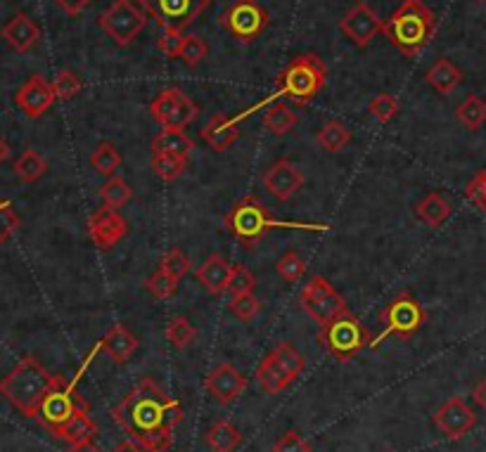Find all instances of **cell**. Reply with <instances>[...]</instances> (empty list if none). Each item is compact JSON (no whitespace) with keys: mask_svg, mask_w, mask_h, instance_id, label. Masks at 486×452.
Returning <instances> with one entry per match:
<instances>
[{"mask_svg":"<svg viewBox=\"0 0 486 452\" xmlns=\"http://www.w3.org/2000/svg\"><path fill=\"white\" fill-rule=\"evenodd\" d=\"M384 323V334L399 336V339H410V336L420 332V327L427 320V313L417 303L416 296H410L408 292H401V294L391 299L380 313Z\"/></svg>","mask_w":486,"mask_h":452,"instance_id":"obj_10","label":"cell"},{"mask_svg":"<svg viewBox=\"0 0 486 452\" xmlns=\"http://www.w3.org/2000/svg\"><path fill=\"white\" fill-rule=\"evenodd\" d=\"M240 130H237V117H226V114H214L209 124L200 130V137L214 152H226L230 144L235 143Z\"/></svg>","mask_w":486,"mask_h":452,"instance_id":"obj_24","label":"cell"},{"mask_svg":"<svg viewBox=\"0 0 486 452\" xmlns=\"http://www.w3.org/2000/svg\"><path fill=\"white\" fill-rule=\"evenodd\" d=\"M67 452H103V450L93 446V443H81V446H71Z\"/></svg>","mask_w":486,"mask_h":452,"instance_id":"obj_54","label":"cell"},{"mask_svg":"<svg viewBox=\"0 0 486 452\" xmlns=\"http://www.w3.org/2000/svg\"><path fill=\"white\" fill-rule=\"evenodd\" d=\"M183 41H185V34H183V31H178V29H167V31L161 34V38H157V48H160L161 55L169 57V60H174V57L181 55Z\"/></svg>","mask_w":486,"mask_h":452,"instance_id":"obj_47","label":"cell"},{"mask_svg":"<svg viewBox=\"0 0 486 452\" xmlns=\"http://www.w3.org/2000/svg\"><path fill=\"white\" fill-rule=\"evenodd\" d=\"M91 166L97 173L111 178L114 171L121 166V154H119V150L111 143H100L91 154Z\"/></svg>","mask_w":486,"mask_h":452,"instance_id":"obj_37","label":"cell"},{"mask_svg":"<svg viewBox=\"0 0 486 452\" xmlns=\"http://www.w3.org/2000/svg\"><path fill=\"white\" fill-rule=\"evenodd\" d=\"M480 3H484V0H480Z\"/></svg>","mask_w":486,"mask_h":452,"instance_id":"obj_56","label":"cell"},{"mask_svg":"<svg viewBox=\"0 0 486 452\" xmlns=\"http://www.w3.org/2000/svg\"><path fill=\"white\" fill-rule=\"evenodd\" d=\"M138 346H140L138 336L133 334L131 329L121 323L111 325V327L107 329V334L103 336V341H100V349H103L117 365L128 363V360L136 356Z\"/></svg>","mask_w":486,"mask_h":452,"instance_id":"obj_20","label":"cell"},{"mask_svg":"<svg viewBox=\"0 0 486 452\" xmlns=\"http://www.w3.org/2000/svg\"><path fill=\"white\" fill-rule=\"evenodd\" d=\"M456 119L467 130H480L486 124V103L480 95H467L456 110Z\"/></svg>","mask_w":486,"mask_h":452,"instance_id":"obj_32","label":"cell"},{"mask_svg":"<svg viewBox=\"0 0 486 452\" xmlns=\"http://www.w3.org/2000/svg\"><path fill=\"white\" fill-rule=\"evenodd\" d=\"M178 282H181L178 277H174V275H169L167 270L157 267V270H154V273L145 280V289L154 296V299L164 301V299H171V296L176 294Z\"/></svg>","mask_w":486,"mask_h":452,"instance_id":"obj_38","label":"cell"},{"mask_svg":"<svg viewBox=\"0 0 486 452\" xmlns=\"http://www.w3.org/2000/svg\"><path fill=\"white\" fill-rule=\"evenodd\" d=\"M185 166H188L185 159L171 157V154H164V152H154L152 154V171L164 183H174V180L181 178L183 173H185Z\"/></svg>","mask_w":486,"mask_h":452,"instance_id":"obj_36","label":"cell"},{"mask_svg":"<svg viewBox=\"0 0 486 452\" xmlns=\"http://www.w3.org/2000/svg\"><path fill=\"white\" fill-rule=\"evenodd\" d=\"M53 90H55L57 100H71V97H77L78 93L84 90V83H81L77 71H71V69H60L55 76V81H53Z\"/></svg>","mask_w":486,"mask_h":452,"instance_id":"obj_40","label":"cell"},{"mask_svg":"<svg viewBox=\"0 0 486 452\" xmlns=\"http://www.w3.org/2000/svg\"><path fill=\"white\" fill-rule=\"evenodd\" d=\"M233 273V266L223 259L221 254H211L200 267H197V282L207 289V294L218 296L228 292V280Z\"/></svg>","mask_w":486,"mask_h":452,"instance_id":"obj_23","label":"cell"},{"mask_svg":"<svg viewBox=\"0 0 486 452\" xmlns=\"http://www.w3.org/2000/svg\"><path fill=\"white\" fill-rule=\"evenodd\" d=\"M304 173L299 171L297 166L292 164L290 159H278L276 164L264 173L266 190L278 199V201H287L304 187Z\"/></svg>","mask_w":486,"mask_h":452,"instance_id":"obj_19","label":"cell"},{"mask_svg":"<svg viewBox=\"0 0 486 452\" xmlns=\"http://www.w3.org/2000/svg\"><path fill=\"white\" fill-rule=\"evenodd\" d=\"M473 398H474V400H477V405H480L482 410L486 412V377L482 379L480 384L474 386V390H473Z\"/></svg>","mask_w":486,"mask_h":452,"instance_id":"obj_52","label":"cell"},{"mask_svg":"<svg viewBox=\"0 0 486 452\" xmlns=\"http://www.w3.org/2000/svg\"><path fill=\"white\" fill-rule=\"evenodd\" d=\"M223 227L235 237L244 249H254L259 240H264L266 234L276 230V227H301V230H325V226H299V223H280L271 216L268 206L261 204L254 194H244L237 204H233L226 218Z\"/></svg>","mask_w":486,"mask_h":452,"instance_id":"obj_4","label":"cell"},{"mask_svg":"<svg viewBox=\"0 0 486 452\" xmlns=\"http://www.w3.org/2000/svg\"><path fill=\"white\" fill-rule=\"evenodd\" d=\"M297 121L299 117L290 110V107H287L285 103L271 104L264 114V126L271 130L273 136H278V137L287 136V133L297 126Z\"/></svg>","mask_w":486,"mask_h":452,"instance_id":"obj_30","label":"cell"},{"mask_svg":"<svg viewBox=\"0 0 486 452\" xmlns=\"http://www.w3.org/2000/svg\"><path fill=\"white\" fill-rule=\"evenodd\" d=\"M55 90H53V83H48L43 78L41 74L29 76L24 86L17 90V95H14V103L20 107L29 119H38L43 117L45 111L53 107L55 103Z\"/></svg>","mask_w":486,"mask_h":452,"instance_id":"obj_16","label":"cell"},{"mask_svg":"<svg viewBox=\"0 0 486 452\" xmlns=\"http://www.w3.org/2000/svg\"><path fill=\"white\" fill-rule=\"evenodd\" d=\"M204 386L216 398V403L230 405L235 403L237 398L244 393V389H247V377L233 363H221L216 365L214 372L204 382Z\"/></svg>","mask_w":486,"mask_h":452,"instance_id":"obj_17","label":"cell"},{"mask_svg":"<svg viewBox=\"0 0 486 452\" xmlns=\"http://www.w3.org/2000/svg\"><path fill=\"white\" fill-rule=\"evenodd\" d=\"M78 412H91V405L86 403V398L77 390V386L67 382L64 377H57L55 386L45 393L41 407L36 412L38 424L45 426L53 436L60 433L71 417H77Z\"/></svg>","mask_w":486,"mask_h":452,"instance_id":"obj_7","label":"cell"},{"mask_svg":"<svg viewBox=\"0 0 486 452\" xmlns=\"http://www.w3.org/2000/svg\"><path fill=\"white\" fill-rule=\"evenodd\" d=\"M268 12L257 0H235L221 14V27L233 34L237 41L251 43L268 29Z\"/></svg>","mask_w":486,"mask_h":452,"instance_id":"obj_12","label":"cell"},{"mask_svg":"<svg viewBox=\"0 0 486 452\" xmlns=\"http://www.w3.org/2000/svg\"><path fill=\"white\" fill-rule=\"evenodd\" d=\"M276 273L285 282H299L306 275V263L297 251H287L276 263Z\"/></svg>","mask_w":486,"mask_h":452,"instance_id":"obj_43","label":"cell"},{"mask_svg":"<svg viewBox=\"0 0 486 452\" xmlns=\"http://www.w3.org/2000/svg\"><path fill=\"white\" fill-rule=\"evenodd\" d=\"M48 171V161L38 154L36 150H27L17 161H14V173L20 176V180L24 183H36L41 180Z\"/></svg>","mask_w":486,"mask_h":452,"instance_id":"obj_34","label":"cell"},{"mask_svg":"<svg viewBox=\"0 0 486 452\" xmlns=\"http://www.w3.org/2000/svg\"><path fill=\"white\" fill-rule=\"evenodd\" d=\"M327 69L325 62L320 60L316 53H304L297 55L278 74L276 81V95L273 97H290L292 103L304 107L316 95H320V90L325 88Z\"/></svg>","mask_w":486,"mask_h":452,"instance_id":"obj_5","label":"cell"},{"mask_svg":"<svg viewBox=\"0 0 486 452\" xmlns=\"http://www.w3.org/2000/svg\"><path fill=\"white\" fill-rule=\"evenodd\" d=\"M60 374H50L36 357H21L5 379H0V396L7 398L24 417L36 419L43 398L55 386Z\"/></svg>","mask_w":486,"mask_h":452,"instance_id":"obj_3","label":"cell"},{"mask_svg":"<svg viewBox=\"0 0 486 452\" xmlns=\"http://www.w3.org/2000/svg\"><path fill=\"white\" fill-rule=\"evenodd\" d=\"M465 197L473 201L474 206H480L482 211H486V171L477 173L465 187Z\"/></svg>","mask_w":486,"mask_h":452,"instance_id":"obj_50","label":"cell"},{"mask_svg":"<svg viewBox=\"0 0 486 452\" xmlns=\"http://www.w3.org/2000/svg\"><path fill=\"white\" fill-rule=\"evenodd\" d=\"M318 341L325 346V350L334 360L351 363L363 349L373 346L375 339L351 310H344L337 317H333L330 323L320 325Z\"/></svg>","mask_w":486,"mask_h":452,"instance_id":"obj_6","label":"cell"},{"mask_svg":"<svg viewBox=\"0 0 486 452\" xmlns=\"http://www.w3.org/2000/svg\"><path fill=\"white\" fill-rule=\"evenodd\" d=\"M254 379H257L259 389L276 396V393H283L285 389H290L297 377H294V374L287 370L285 365L280 363L278 356H276V353L271 350V353H268V356H266L264 360L259 363L257 377Z\"/></svg>","mask_w":486,"mask_h":452,"instance_id":"obj_21","label":"cell"},{"mask_svg":"<svg viewBox=\"0 0 486 452\" xmlns=\"http://www.w3.org/2000/svg\"><path fill=\"white\" fill-rule=\"evenodd\" d=\"M432 422L449 440H460L477 426V415L463 398L453 396L434 412Z\"/></svg>","mask_w":486,"mask_h":452,"instance_id":"obj_14","label":"cell"},{"mask_svg":"<svg viewBox=\"0 0 486 452\" xmlns=\"http://www.w3.org/2000/svg\"><path fill=\"white\" fill-rule=\"evenodd\" d=\"M209 3L211 0H140V7L164 31L167 29H178V31H183V29L190 27L207 10Z\"/></svg>","mask_w":486,"mask_h":452,"instance_id":"obj_13","label":"cell"},{"mask_svg":"<svg viewBox=\"0 0 486 452\" xmlns=\"http://www.w3.org/2000/svg\"><path fill=\"white\" fill-rule=\"evenodd\" d=\"M100 193V199L107 209H121L124 204H128L133 197L131 185L126 183L121 176H111L107 178V183H103V187L97 190Z\"/></svg>","mask_w":486,"mask_h":452,"instance_id":"obj_33","label":"cell"},{"mask_svg":"<svg viewBox=\"0 0 486 452\" xmlns=\"http://www.w3.org/2000/svg\"><path fill=\"white\" fill-rule=\"evenodd\" d=\"M257 287V277L251 270H247L244 266H233V273H230L228 280V292L230 296H240V294H250Z\"/></svg>","mask_w":486,"mask_h":452,"instance_id":"obj_45","label":"cell"},{"mask_svg":"<svg viewBox=\"0 0 486 452\" xmlns=\"http://www.w3.org/2000/svg\"><path fill=\"white\" fill-rule=\"evenodd\" d=\"M424 78H427L432 88L437 90L439 95H451L453 90L463 83V71L451 60H437V62L427 69Z\"/></svg>","mask_w":486,"mask_h":452,"instance_id":"obj_25","label":"cell"},{"mask_svg":"<svg viewBox=\"0 0 486 452\" xmlns=\"http://www.w3.org/2000/svg\"><path fill=\"white\" fill-rule=\"evenodd\" d=\"M150 114L164 128L185 130L197 119L200 107L181 88H167L150 103Z\"/></svg>","mask_w":486,"mask_h":452,"instance_id":"obj_11","label":"cell"},{"mask_svg":"<svg viewBox=\"0 0 486 452\" xmlns=\"http://www.w3.org/2000/svg\"><path fill=\"white\" fill-rule=\"evenodd\" d=\"M230 313L237 317V320H243V323H251L254 317L261 313V301H259L254 292L250 294H240V296H230L228 303Z\"/></svg>","mask_w":486,"mask_h":452,"instance_id":"obj_41","label":"cell"},{"mask_svg":"<svg viewBox=\"0 0 486 452\" xmlns=\"http://www.w3.org/2000/svg\"><path fill=\"white\" fill-rule=\"evenodd\" d=\"M97 436V422L91 417V412H78L67 424L60 429L57 439L67 440L70 446H81V443H93Z\"/></svg>","mask_w":486,"mask_h":452,"instance_id":"obj_28","label":"cell"},{"mask_svg":"<svg viewBox=\"0 0 486 452\" xmlns=\"http://www.w3.org/2000/svg\"><path fill=\"white\" fill-rule=\"evenodd\" d=\"M299 306L304 310L306 316L316 320L318 325L330 323L333 317H337L340 313L349 310L344 296L337 292V289L320 275H313L309 284L301 289V296H299Z\"/></svg>","mask_w":486,"mask_h":452,"instance_id":"obj_9","label":"cell"},{"mask_svg":"<svg viewBox=\"0 0 486 452\" xmlns=\"http://www.w3.org/2000/svg\"><path fill=\"white\" fill-rule=\"evenodd\" d=\"M111 452H145V450H143V448H140L138 443H133V440L128 439V440H124V443H119V446L114 448V450H111Z\"/></svg>","mask_w":486,"mask_h":452,"instance_id":"obj_53","label":"cell"},{"mask_svg":"<svg viewBox=\"0 0 486 452\" xmlns=\"http://www.w3.org/2000/svg\"><path fill=\"white\" fill-rule=\"evenodd\" d=\"M209 55V45L207 41L202 38V36L197 34H185V41H183V48H181V60L185 67L194 69V67H200L204 60H207Z\"/></svg>","mask_w":486,"mask_h":452,"instance_id":"obj_39","label":"cell"},{"mask_svg":"<svg viewBox=\"0 0 486 452\" xmlns=\"http://www.w3.org/2000/svg\"><path fill=\"white\" fill-rule=\"evenodd\" d=\"M384 36L406 57H417L437 34V17L423 0H403L384 21Z\"/></svg>","mask_w":486,"mask_h":452,"instance_id":"obj_2","label":"cell"},{"mask_svg":"<svg viewBox=\"0 0 486 452\" xmlns=\"http://www.w3.org/2000/svg\"><path fill=\"white\" fill-rule=\"evenodd\" d=\"M111 417L145 452H167L174 448V429L183 422V405L145 377L111 407Z\"/></svg>","mask_w":486,"mask_h":452,"instance_id":"obj_1","label":"cell"},{"mask_svg":"<svg viewBox=\"0 0 486 452\" xmlns=\"http://www.w3.org/2000/svg\"><path fill=\"white\" fill-rule=\"evenodd\" d=\"M88 233H91V240L95 242L100 249H111L117 247L119 242L124 240L126 233H128V223L117 209H97L95 213L88 220Z\"/></svg>","mask_w":486,"mask_h":452,"instance_id":"obj_18","label":"cell"},{"mask_svg":"<svg viewBox=\"0 0 486 452\" xmlns=\"http://www.w3.org/2000/svg\"><path fill=\"white\" fill-rule=\"evenodd\" d=\"M190 266H193L190 259L183 254L178 247L169 249L167 254L161 256V263H160L161 270H167L169 275H174V277H178V280H183V277L190 273Z\"/></svg>","mask_w":486,"mask_h":452,"instance_id":"obj_44","label":"cell"},{"mask_svg":"<svg viewBox=\"0 0 486 452\" xmlns=\"http://www.w3.org/2000/svg\"><path fill=\"white\" fill-rule=\"evenodd\" d=\"M399 110H401V104H399V100L394 95H389V93H380L368 104V111L373 114L377 124H389L399 114Z\"/></svg>","mask_w":486,"mask_h":452,"instance_id":"obj_42","label":"cell"},{"mask_svg":"<svg viewBox=\"0 0 486 452\" xmlns=\"http://www.w3.org/2000/svg\"><path fill=\"white\" fill-rule=\"evenodd\" d=\"M193 150L194 143L188 137V133L178 128H164L161 133H157L152 140V152H164V154L185 159V161H188L190 152Z\"/></svg>","mask_w":486,"mask_h":452,"instance_id":"obj_27","label":"cell"},{"mask_svg":"<svg viewBox=\"0 0 486 452\" xmlns=\"http://www.w3.org/2000/svg\"><path fill=\"white\" fill-rule=\"evenodd\" d=\"M273 452H311V446H309V440L301 433L292 429V431H285L276 440Z\"/></svg>","mask_w":486,"mask_h":452,"instance_id":"obj_49","label":"cell"},{"mask_svg":"<svg viewBox=\"0 0 486 452\" xmlns=\"http://www.w3.org/2000/svg\"><path fill=\"white\" fill-rule=\"evenodd\" d=\"M17 227H20V216L7 199L0 197V244L10 240Z\"/></svg>","mask_w":486,"mask_h":452,"instance_id":"obj_48","label":"cell"},{"mask_svg":"<svg viewBox=\"0 0 486 452\" xmlns=\"http://www.w3.org/2000/svg\"><path fill=\"white\" fill-rule=\"evenodd\" d=\"M97 24L119 48H126L145 29L147 12L140 5H136L133 0H114L104 12H100Z\"/></svg>","mask_w":486,"mask_h":452,"instance_id":"obj_8","label":"cell"},{"mask_svg":"<svg viewBox=\"0 0 486 452\" xmlns=\"http://www.w3.org/2000/svg\"><path fill=\"white\" fill-rule=\"evenodd\" d=\"M164 336H167V341L171 343L174 349L185 350V349H190V346L194 343V339H197V327L190 323L188 317L178 316L167 325V332H164Z\"/></svg>","mask_w":486,"mask_h":452,"instance_id":"obj_35","label":"cell"},{"mask_svg":"<svg viewBox=\"0 0 486 452\" xmlns=\"http://www.w3.org/2000/svg\"><path fill=\"white\" fill-rule=\"evenodd\" d=\"M64 14H70V17H77L86 10V7L91 5L93 0H53Z\"/></svg>","mask_w":486,"mask_h":452,"instance_id":"obj_51","label":"cell"},{"mask_svg":"<svg viewBox=\"0 0 486 452\" xmlns=\"http://www.w3.org/2000/svg\"><path fill=\"white\" fill-rule=\"evenodd\" d=\"M273 353L278 356L280 363L285 365L287 370H290L292 374H294V377H299V374H301V372L306 370L304 356H299V353H297V350H294V346H292L290 341H280L278 346L273 349Z\"/></svg>","mask_w":486,"mask_h":452,"instance_id":"obj_46","label":"cell"},{"mask_svg":"<svg viewBox=\"0 0 486 452\" xmlns=\"http://www.w3.org/2000/svg\"><path fill=\"white\" fill-rule=\"evenodd\" d=\"M10 144L5 143V140H3V137H0V164H5L7 159H10Z\"/></svg>","mask_w":486,"mask_h":452,"instance_id":"obj_55","label":"cell"},{"mask_svg":"<svg viewBox=\"0 0 486 452\" xmlns=\"http://www.w3.org/2000/svg\"><path fill=\"white\" fill-rule=\"evenodd\" d=\"M416 216L430 227L444 226L451 216V204L441 193H427L416 206Z\"/></svg>","mask_w":486,"mask_h":452,"instance_id":"obj_29","label":"cell"},{"mask_svg":"<svg viewBox=\"0 0 486 452\" xmlns=\"http://www.w3.org/2000/svg\"><path fill=\"white\" fill-rule=\"evenodd\" d=\"M340 29L342 34L347 36L354 45H358V48H368L370 43H373V38H377V34L384 29V24L368 3L358 0V3H356V5L340 20Z\"/></svg>","mask_w":486,"mask_h":452,"instance_id":"obj_15","label":"cell"},{"mask_svg":"<svg viewBox=\"0 0 486 452\" xmlns=\"http://www.w3.org/2000/svg\"><path fill=\"white\" fill-rule=\"evenodd\" d=\"M243 443V433L228 419H218L207 433H204V446L214 452H235Z\"/></svg>","mask_w":486,"mask_h":452,"instance_id":"obj_26","label":"cell"},{"mask_svg":"<svg viewBox=\"0 0 486 452\" xmlns=\"http://www.w3.org/2000/svg\"><path fill=\"white\" fill-rule=\"evenodd\" d=\"M316 143H318L323 150L337 154V152H342L349 143H351V130L342 124V121H327V124L318 130Z\"/></svg>","mask_w":486,"mask_h":452,"instance_id":"obj_31","label":"cell"},{"mask_svg":"<svg viewBox=\"0 0 486 452\" xmlns=\"http://www.w3.org/2000/svg\"><path fill=\"white\" fill-rule=\"evenodd\" d=\"M3 38L10 43L17 53H29L41 38V29L27 12H17L12 20L3 27Z\"/></svg>","mask_w":486,"mask_h":452,"instance_id":"obj_22","label":"cell"}]
</instances>
